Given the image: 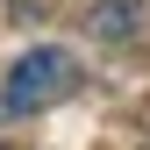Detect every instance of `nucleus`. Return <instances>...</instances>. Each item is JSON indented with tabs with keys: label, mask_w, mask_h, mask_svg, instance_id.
Returning a JSON list of instances; mask_svg holds the SVG:
<instances>
[{
	"label": "nucleus",
	"mask_w": 150,
	"mask_h": 150,
	"mask_svg": "<svg viewBox=\"0 0 150 150\" xmlns=\"http://www.w3.org/2000/svg\"><path fill=\"white\" fill-rule=\"evenodd\" d=\"M93 29H100V36H129V29H136V0H107V7L93 14Z\"/></svg>",
	"instance_id": "f03ea898"
},
{
	"label": "nucleus",
	"mask_w": 150,
	"mask_h": 150,
	"mask_svg": "<svg viewBox=\"0 0 150 150\" xmlns=\"http://www.w3.org/2000/svg\"><path fill=\"white\" fill-rule=\"evenodd\" d=\"M86 86V71H79V57L71 50H57V43H36V50H22L14 57V71L0 79V115H43V107H57V100H71V93Z\"/></svg>",
	"instance_id": "f257e3e1"
}]
</instances>
